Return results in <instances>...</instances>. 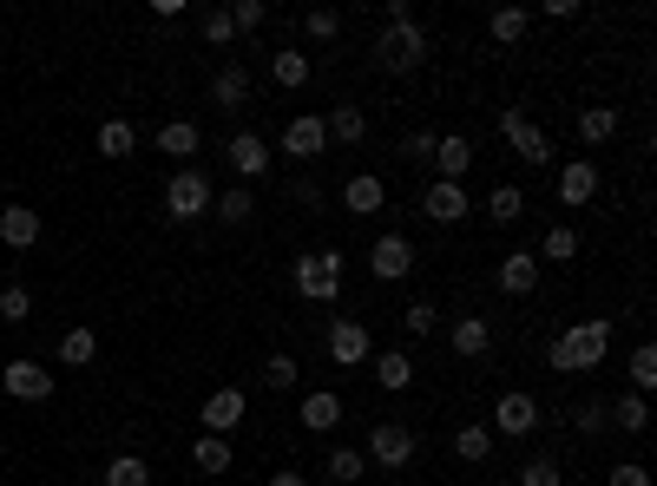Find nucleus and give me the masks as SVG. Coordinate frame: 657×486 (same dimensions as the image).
<instances>
[{"mask_svg":"<svg viewBox=\"0 0 657 486\" xmlns=\"http://www.w3.org/2000/svg\"><path fill=\"white\" fill-rule=\"evenodd\" d=\"M369 369H375V382H382L388 395H401V388L415 382V362H408V349H375V355H369Z\"/></svg>","mask_w":657,"mask_h":486,"instance_id":"nucleus-23","label":"nucleus"},{"mask_svg":"<svg viewBox=\"0 0 657 486\" xmlns=\"http://www.w3.org/2000/svg\"><path fill=\"white\" fill-rule=\"evenodd\" d=\"M533 257H540V270H546V263H573V257H579V230H573V224H553Z\"/></svg>","mask_w":657,"mask_h":486,"instance_id":"nucleus-29","label":"nucleus"},{"mask_svg":"<svg viewBox=\"0 0 657 486\" xmlns=\"http://www.w3.org/2000/svg\"><path fill=\"white\" fill-rule=\"evenodd\" d=\"M105 486H151L145 454H112V461H105Z\"/></svg>","mask_w":657,"mask_h":486,"instance_id":"nucleus-37","label":"nucleus"},{"mask_svg":"<svg viewBox=\"0 0 657 486\" xmlns=\"http://www.w3.org/2000/svg\"><path fill=\"white\" fill-rule=\"evenodd\" d=\"M605 486H652V474H645V461H619V467L605 474Z\"/></svg>","mask_w":657,"mask_h":486,"instance_id":"nucleus-48","label":"nucleus"},{"mask_svg":"<svg viewBox=\"0 0 657 486\" xmlns=\"http://www.w3.org/2000/svg\"><path fill=\"white\" fill-rule=\"evenodd\" d=\"M322 474L336 486H355L362 474H369V454L362 448H329V461H322Z\"/></svg>","mask_w":657,"mask_h":486,"instance_id":"nucleus-31","label":"nucleus"},{"mask_svg":"<svg viewBox=\"0 0 657 486\" xmlns=\"http://www.w3.org/2000/svg\"><path fill=\"white\" fill-rule=\"evenodd\" d=\"M197 421H204V434H237V428L250 421V402H243V388H217V395H204Z\"/></svg>","mask_w":657,"mask_h":486,"instance_id":"nucleus-10","label":"nucleus"},{"mask_svg":"<svg viewBox=\"0 0 657 486\" xmlns=\"http://www.w3.org/2000/svg\"><path fill=\"white\" fill-rule=\"evenodd\" d=\"M191 467L197 474H230V441L224 434H197L191 441Z\"/></svg>","mask_w":657,"mask_h":486,"instance_id":"nucleus-30","label":"nucleus"},{"mask_svg":"<svg viewBox=\"0 0 657 486\" xmlns=\"http://www.w3.org/2000/svg\"><path fill=\"white\" fill-rule=\"evenodd\" d=\"M322 349H329V362H336V369H369L375 336H369V323H362V316H336V323H329V336H322Z\"/></svg>","mask_w":657,"mask_h":486,"instance_id":"nucleus-5","label":"nucleus"},{"mask_svg":"<svg viewBox=\"0 0 657 486\" xmlns=\"http://www.w3.org/2000/svg\"><path fill=\"white\" fill-rule=\"evenodd\" d=\"M33 316V290L26 283H7L0 290V323H26Z\"/></svg>","mask_w":657,"mask_h":486,"instance_id":"nucleus-42","label":"nucleus"},{"mask_svg":"<svg viewBox=\"0 0 657 486\" xmlns=\"http://www.w3.org/2000/svg\"><path fill=\"white\" fill-rule=\"evenodd\" d=\"M132 151H138V132L125 118H105L99 125V158H132Z\"/></svg>","mask_w":657,"mask_h":486,"instance_id":"nucleus-35","label":"nucleus"},{"mask_svg":"<svg viewBox=\"0 0 657 486\" xmlns=\"http://www.w3.org/2000/svg\"><path fill=\"white\" fill-rule=\"evenodd\" d=\"M454 454H461L467 467H487V454H494V428H487V421H461V428H454Z\"/></svg>","mask_w":657,"mask_h":486,"instance_id":"nucleus-26","label":"nucleus"},{"mask_svg":"<svg viewBox=\"0 0 657 486\" xmlns=\"http://www.w3.org/2000/svg\"><path fill=\"white\" fill-rule=\"evenodd\" d=\"M322 132H329V145H362V138H369V112H362V105H336V112L322 118Z\"/></svg>","mask_w":657,"mask_h":486,"instance_id":"nucleus-25","label":"nucleus"},{"mask_svg":"<svg viewBox=\"0 0 657 486\" xmlns=\"http://www.w3.org/2000/svg\"><path fill=\"white\" fill-rule=\"evenodd\" d=\"M434 138H441V132H428V125L408 132V138H401V158H434Z\"/></svg>","mask_w":657,"mask_h":486,"instance_id":"nucleus-49","label":"nucleus"},{"mask_svg":"<svg viewBox=\"0 0 657 486\" xmlns=\"http://www.w3.org/2000/svg\"><path fill=\"white\" fill-rule=\"evenodd\" d=\"M434 171H441V184H467V171H474V138H467V132L434 138Z\"/></svg>","mask_w":657,"mask_h":486,"instance_id":"nucleus-15","label":"nucleus"},{"mask_svg":"<svg viewBox=\"0 0 657 486\" xmlns=\"http://www.w3.org/2000/svg\"><path fill=\"white\" fill-rule=\"evenodd\" d=\"M573 428H579V434H605V428H612V421H605V402H579V408H573Z\"/></svg>","mask_w":657,"mask_h":486,"instance_id":"nucleus-46","label":"nucleus"},{"mask_svg":"<svg viewBox=\"0 0 657 486\" xmlns=\"http://www.w3.org/2000/svg\"><path fill=\"white\" fill-rule=\"evenodd\" d=\"M296 382H303V362H296L290 349H276V355L263 362V388H276V395H290Z\"/></svg>","mask_w":657,"mask_h":486,"instance_id":"nucleus-36","label":"nucleus"},{"mask_svg":"<svg viewBox=\"0 0 657 486\" xmlns=\"http://www.w3.org/2000/svg\"><path fill=\"white\" fill-rule=\"evenodd\" d=\"M369 270H375V283H401V276L415 270V244H408L401 230H382L375 250H369Z\"/></svg>","mask_w":657,"mask_h":486,"instance_id":"nucleus-9","label":"nucleus"},{"mask_svg":"<svg viewBox=\"0 0 657 486\" xmlns=\"http://www.w3.org/2000/svg\"><path fill=\"white\" fill-rule=\"evenodd\" d=\"M401 329H408V336H434V329H441V309H434L428 296H415V303L401 309Z\"/></svg>","mask_w":657,"mask_h":486,"instance_id":"nucleus-41","label":"nucleus"},{"mask_svg":"<svg viewBox=\"0 0 657 486\" xmlns=\"http://www.w3.org/2000/svg\"><path fill=\"white\" fill-rule=\"evenodd\" d=\"M303 33H309V39H336V33H342V13H336V7H309V13H303Z\"/></svg>","mask_w":657,"mask_h":486,"instance_id":"nucleus-43","label":"nucleus"},{"mask_svg":"<svg viewBox=\"0 0 657 486\" xmlns=\"http://www.w3.org/2000/svg\"><path fill=\"white\" fill-rule=\"evenodd\" d=\"M309 72H316V66H309V53H303V46H283V53L270 59V79H276L283 92H303V86H309Z\"/></svg>","mask_w":657,"mask_h":486,"instance_id":"nucleus-24","label":"nucleus"},{"mask_svg":"<svg viewBox=\"0 0 657 486\" xmlns=\"http://www.w3.org/2000/svg\"><path fill=\"white\" fill-rule=\"evenodd\" d=\"M204 39H211V46H230V39H237V26H230V13H224V7H217V13H204Z\"/></svg>","mask_w":657,"mask_h":486,"instance_id":"nucleus-47","label":"nucleus"},{"mask_svg":"<svg viewBox=\"0 0 657 486\" xmlns=\"http://www.w3.org/2000/svg\"><path fill=\"white\" fill-rule=\"evenodd\" d=\"M540 428V402L526 395V388H507L500 402H494V434H507V441H526Z\"/></svg>","mask_w":657,"mask_h":486,"instance_id":"nucleus-8","label":"nucleus"},{"mask_svg":"<svg viewBox=\"0 0 657 486\" xmlns=\"http://www.w3.org/2000/svg\"><path fill=\"white\" fill-rule=\"evenodd\" d=\"M336 421H342V395L336 388H309L303 395V428L309 434H336Z\"/></svg>","mask_w":657,"mask_h":486,"instance_id":"nucleus-22","label":"nucleus"},{"mask_svg":"<svg viewBox=\"0 0 657 486\" xmlns=\"http://www.w3.org/2000/svg\"><path fill=\"white\" fill-rule=\"evenodd\" d=\"M342 204H349V211H355V217H375V211H382V204H388V184H382V178H375V171H355V178H349V184H342Z\"/></svg>","mask_w":657,"mask_h":486,"instance_id":"nucleus-20","label":"nucleus"},{"mask_svg":"<svg viewBox=\"0 0 657 486\" xmlns=\"http://www.w3.org/2000/svg\"><path fill=\"white\" fill-rule=\"evenodd\" d=\"M375 59H382V72H421V66H428V26H421V20L382 26Z\"/></svg>","mask_w":657,"mask_h":486,"instance_id":"nucleus-4","label":"nucleus"},{"mask_svg":"<svg viewBox=\"0 0 657 486\" xmlns=\"http://www.w3.org/2000/svg\"><path fill=\"white\" fill-rule=\"evenodd\" d=\"M625 375H632V395H652V388H657V349H652V342L632 349V369H625Z\"/></svg>","mask_w":657,"mask_h":486,"instance_id":"nucleus-40","label":"nucleus"},{"mask_svg":"<svg viewBox=\"0 0 657 486\" xmlns=\"http://www.w3.org/2000/svg\"><path fill=\"white\" fill-rule=\"evenodd\" d=\"M520 486H566V481H559V461H553V454L526 461V467H520Z\"/></svg>","mask_w":657,"mask_h":486,"instance_id":"nucleus-45","label":"nucleus"},{"mask_svg":"<svg viewBox=\"0 0 657 486\" xmlns=\"http://www.w3.org/2000/svg\"><path fill=\"white\" fill-rule=\"evenodd\" d=\"M605 421H612L619 434H645V428H652V408H645V395H619V402H605Z\"/></svg>","mask_w":657,"mask_h":486,"instance_id":"nucleus-28","label":"nucleus"},{"mask_svg":"<svg viewBox=\"0 0 657 486\" xmlns=\"http://www.w3.org/2000/svg\"><path fill=\"white\" fill-rule=\"evenodd\" d=\"M0 244H7V250H33V244H39V211L7 204V211H0Z\"/></svg>","mask_w":657,"mask_h":486,"instance_id":"nucleus-21","label":"nucleus"},{"mask_svg":"<svg viewBox=\"0 0 657 486\" xmlns=\"http://www.w3.org/2000/svg\"><path fill=\"white\" fill-rule=\"evenodd\" d=\"M487 217H494V224H520V217H526V191H520V184H494V191H487Z\"/></svg>","mask_w":657,"mask_h":486,"instance_id":"nucleus-34","label":"nucleus"},{"mask_svg":"<svg viewBox=\"0 0 657 486\" xmlns=\"http://www.w3.org/2000/svg\"><path fill=\"white\" fill-rule=\"evenodd\" d=\"M296 204H303V211H322V184H316V178H296Z\"/></svg>","mask_w":657,"mask_h":486,"instance_id":"nucleus-50","label":"nucleus"},{"mask_svg":"<svg viewBox=\"0 0 657 486\" xmlns=\"http://www.w3.org/2000/svg\"><path fill=\"white\" fill-rule=\"evenodd\" d=\"M211 204H217V191H211L204 165H178V171L165 178V217H171V224H197Z\"/></svg>","mask_w":657,"mask_h":486,"instance_id":"nucleus-2","label":"nucleus"},{"mask_svg":"<svg viewBox=\"0 0 657 486\" xmlns=\"http://www.w3.org/2000/svg\"><path fill=\"white\" fill-rule=\"evenodd\" d=\"M494 283H500V296H533L540 290V257L533 250H507L500 270H494Z\"/></svg>","mask_w":657,"mask_h":486,"instance_id":"nucleus-16","label":"nucleus"},{"mask_svg":"<svg viewBox=\"0 0 657 486\" xmlns=\"http://www.w3.org/2000/svg\"><path fill=\"white\" fill-rule=\"evenodd\" d=\"M224 158H230L237 178H263V171H270V145H263L257 132H237V138L224 145Z\"/></svg>","mask_w":657,"mask_h":486,"instance_id":"nucleus-19","label":"nucleus"},{"mask_svg":"<svg viewBox=\"0 0 657 486\" xmlns=\"http://www.w3.org/2000/svg\"><path fill=\"white\" fill-rule=\"evenodd\" d=\"M605 349H612V323H605V316H586V323H566V329L553 336L546 362H553V375H586V369L605 362Z\"/></svg>","mask_w":657,"mask_h":486,"instance_id":"nucleus-1","label":"nucleus"},{"mask_svg":"<svg viewBox=\"0 0 657 486\" xmlns=\"http://www.w3.org/2000/svg\"><path fill=\"white\" fill-rule=\"evenodd\" d=\"M224 13H230V26H237V33H257V26L270 20V7H263V0H237V7H224Z\"/></svg>","mask_w":657,"mask_h":486,"instance_id":"nucleus-44","label":"nucleus"},{"mask_svg":"<svg viewBox=\"0 0 657 486\" xmlns=\"http://www.w3.org/2000/svg\"><path fill=\"white\" fill-rule=\"evenodd\" d=\"M415 428L408 421H375L369 428V467H388V474H401L408 461H415Z\"/></svg>","mask_w":657,"mask_h":486,"instance_id":"nucleus-7","label":"nucleus"},{"mask_svg":"<svg viewBox=\"0 0 657 486\" xmlns=\"http://www.w3.org/2000/svg\"><path fill=\"white\" fill-rule=\"evenodd\" d=\"M270 486H309V474H296V467H290V474H270Z\"/></svg>","mask_w":657,"mask_h":486,"instance_id":"nucleus-52","label":"nucleus"},{"mask_svg":"<svg viewBox=\"0 0 657 486\" xmlns=\"http://www.w3.org/2000/svg\"><path fill=\"white\" fill-rule=\"evenodd\" d=\"M421 211H428L434 224H461V217L474 211V197H467V184H441V178H434V184L421 191Z\"/></svg>","mask_w":657,"mask_h":486,"instance_id":"nucleus-17","label":"nucleus"},{"mask_svg":"<svg viewBox=\"0 0 657 486\" xmlns=\"http://www.w3.org/2000/svg\"><path fill=\"white\" fill-rule=\"evenodd\" d=\"M92 355H99V336H92V329H66V336H59V362H66V369H86Z\"/></svg>","mask_w":657,"mask_h":486,"instance_id":"nucleus-39","label":"nucleus"},{"mask_svg":"<svg viewBox=\"0 0 657 486\" xmlns=\"http://www.w3.org/2000/svg\"><path fill=\"white\" fill-rule=\"evenodd\" d=\"M553 191H559V204H566V211L592 204V197H599V165H592V158H566V165H559V178H553Z\"/></svg>","mask_w":657,"mask_h":486,"instance_id":"nucleus-11","label":"nucleus"},{"mask_svg":"<svg viewBox=\"0 0 657 486\" xmlns=\"http://www.w3.org/2000/svg\"><path fill=\"white\" fill-rule=\"evenodd\" d=\"M158 151H165V158H197V125H191V118L158 125Z\"/></svg>","mask_w":657,"mask_h":486,"instance_id":"nucleus-33","label":"nucleus"},{"mask_svg":"<svg viewBox=\"0 0 657 486\" xmlns=\"http://www.w3.org/2000/svg\"><path fill=\"white\" fill-rule=\"evenodd\" d=\"M448 349H454L461 362H480V355L494 349V323H487V316H454V329H448Z\"/></svg>","mask_w":657,"mask_h":486,"instance_id":"nucleus-18","label":"nucleus"},{"mask_svg":"<svg viewBox=\"0 0 657 486\" xmlns=\"http://www.w3.org/2000/svg\"><path fill=\"white\" fill-rule=\"evenodd\" d=\"M619 138V105H586L579 112V145H612Z\"/></svg>","mask_w":657,"mask_h":486,"instance_id":"nucleus-27","label":"nucleus"},{"mask_svg":"<svg viewBox=\"0 0 657 486\" xmlns=\"http://www.w3.org/2000/svg\"><path fill=\"white\" fill-rule=\"evenodd\" d=\"M322 151H329L322 118H316V112H296V118L283 125V158H322Z\"/></svg>","mask_w":657,"mask_h":486,"instance_id":"nucleus-14","label":"nucleus"},{"mask_svg":"<svg viewBox=\"0 0 657 486\" xmlns=\"http://www.w3.org/2000/svg\"><path fill=\"white\" fill-rule=\"evenodd\" d=\"M546 20H579V0H546Z\"/></svg>","mask_w":657,"mask_h":486,"instance_id":"nucleus-51","label":"nucleus"},{"mask_svg":"<svg viewBox=\"0 0 657 486\" xmlns=\"http://www.w3.org/2000/svg\"><path fill=\"white\" fill-rule=\"evenodd\" d=\"M211 217H224V224H250V217H257V197H250V184L224 191V197L211 204Z\"/></svg>","mask_w":657,"mask_h":486,"instance_id":"nucleus-38","label":"nucleus"},{"mask_svg":"<svg viewBox=\"0 0 657 486\" xmlns=\"http://www.w3.org/2000/svg\"><path fill=\"white\" fill-rule=\"evenodd\" d=\"M0 388L13 395V402H53V369H39V362H7L0 369Z\"/></svg>","mask_w":657,"mask_h":486,"instance_id":"nucleus-12","label":"nucleus"},{"mask_svg":"<svg viewBox=\"0 0 657 486\" xmlns=\"http://www.w3.org/2000/svg\"><path fill=\"white\" fill-rule=\"evenodd\" d=\"M290 283L303 303H336L342 296V250H303L290 263Z\"/></svg>","mask_w":657,"mask_h":486,"instance_id":"nucleus-3","label":"nucleus"},{"mask_svg":"<svg viewBox=\"0 0 657 486\" xmlns=\"http://www.w3.org/2000/svg\"><path fill=\"white\" fill-rule=\"evenodd\" d=\"M500 138H507L513 158H526V165H553V151H559V145L526 118V105H507V112H500Z\"/></svg>","mask_w":657,"mask_h":486,"instance_id":"nucleus-6","label":"nucleus"},{"mask_svg":"<svg viewBox=\"0 0 657 486\" xmlns=\"http://www.w3.org/2000/svg\"><path fill=\"white\" fill-rule=\"evenodd\" d=\"M526 26H533V13H526V7H494V20H487V33H494L500 46H520V39H526Z\"/></svg>","mask_w":657,"mask_h":486,"instance_id":"nucleus-32","label":"nucleus"},{"mask_svg":"<svg viewBox=\"0 0 657 486\" xmlns=\"http://www.w3.org/2000/svg\"><path fill=\"white\" fill-rule=\"evenodd\" d=\"M474 486H494V481H474Z\"/></svg>","mask_w":657,"mask_h":486,"instance_id":"nucleus-53","label":"nucleus"},{"mask_svg":"<svg viewBox=\"0 0 657 486\" xmlns=\"http://www.w3.org/2000/svg\"><path fill=\"white\" fill-rule=\"evenodd\" d=\"M211 105H224V112H243V105H250V66H243V59H224V66L211 72Z\"/></svg>","mask_w":657,"mask_h":486,"instance_id":"nucleus-13","label":"nucleus"}]
</instances>
